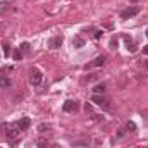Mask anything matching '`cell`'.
<instances>
[{
    "mask_svg": "<svg viewBox=\"0 0 148 148\" xmlns=\"http://www.w3.org/2000/svg\"><path fill=\"white\" fill-rule=\"evenodd\" d=\"M2 129L5 131V136L7 138H16L17 134H19V131H21V127H19V122H12V124H2Z\"/></svg>",
    "mask_w": 148,
    "mask_h": 148,
    "instance_id": "cell-1",
    "label": "cell"
},
{
    "mask_svg": "<svg viewBox=\"0 0 148 148\" xmlns=\"http://www.w3.org/2000/svg\"><path fill=\"white\" fill-rule=\"evenodd\" d=\"M138 14H140V7L131 5V7H127V9H124V10L121 12V19H131V17H134V16H138Z\"/></svg>",
    "mask_w": 148,
    "mask_h": 148,
    "instance_id": "cell-2",
    "label": "cell"
},
{
    "mask_svg": "<svg viewBox=\"0 0 148 148\" xmlns=\"http://www.w3.org/2000/svg\"><path fill=\"white\" fill-rule=\"evenodd\" d=\"M91 102H93L95 105H100V107H105V109H109V107H110L109 98H105L103 95H93V97H91Z\"/></svg>",
    "mask_w": 148,
    "mask_h": 148,
    "instance_id": "cell-3",
    "label": "cell"
},
{
    "mask_svg": "<svg viewBox=\"0 0 148 148\" xmlns=\"http://www.w3.org/2000/svg\"><path fill=\"white\" fill-rule=\"evenodd\" d=\"M41 79H43V74H41V71L33 69V71H31V76H29V83H31L33 86H38V84L41 83Z\"/></svg>",
    "mask_w": 148,
    "mask_h": 148,
    "instance_id": "cell-4",
    "label": "cell"
},
{
    "mask_svg": "<svg viewBox=\"0 0 148 148\" xmlns=\"http://www.w3.org/2000/svg\"><path fill=\"white\" fill-rule=\"evenodd\" d=\"M64 112H77L79 110V103L76 102V100H67V102H64Z\"/></svg>",
    "mask_w": 148,
    "mask_h": 148,
    "instance_id": "cell-5",
    "label": "cell"
},
{
    "mask_svg": "<svg viewBox=\"0 0 148 148\" xmlns=\"http://www.w3.org/2000/svg\"><path fill=\"white\" fill-rule=\"evenodd\" d=\"M62 36H53L50 38V41H48V47L52 48V50H55V48H60V45H62Z\"/></svg>",
    "mask_w": 148,
    "mask_h": 148,
    "instance_id": "cell-6",
    "label": "cell"
},
{
    "mask_svg": "<svg viewBox=\"0 0 148 148\" xmlns=\"http://www.w3.org/2000/svg\"><path fill=\"white\" fill-rule=\"evenodd\" d=\"M103 62H105V57L103 55H100V57H97L93 62H90V64H86L84 66V69H90V67H98V66H103Z\"/></svg>",
    "mask_w": 148,
    "mask_h": 148,
    "instance_id": "cell-7",
    "label": "cell"
},
{
    "mask_svg": "<svg viewBox=\"0 0 148 148\" xmlns=\"http://www.w3.org/2000/svg\"><path fill=\"white\" fill-rule=\"evenodd\" d=\"M105 90H107V88H105V83H98V84L93 86V93H95V95H103Z\"/></svg>",
    "mask_w": 148,
    "mask_h": 148,
    "instance_id": "cell-8",
    "label": "cell"
},
{
    "mask_svg": "<svg viewBox=\"0 0 148 148\" xmlns=\"http://www.w3.org/2000/svg\"><path fill=\"white\" fill-rule=\"evenodd\" d=\"M17 122H19V127H21V131H26V129L31 126V121H29L28 117H23V119H21V121H17Z\"/></svg>",
    "mask_w": 148,
    "mask_h": 148,
    "instance_id": "cell-9",
    "label": "cell"
},
{
    "mask_svg": "<svg viewBox=\"0 0 148 148\" xmlns=\"http://www.w3.org/2000/svg\"><path fill=\"white\" fill-rule=\"evenodd\" d=\"M73 47L74 48H83V47H84V40L81 36H74L73 38Z\"/></svg>",
    "mask_w": 148,
    "mask_h": 148,
    "instance_id": "cell-10",
    "label": "cell"
},
{
    "mask_svg": "<svg viewBox=\"0 0 148 148\" xmlns=\"http://www.w3.org/2000/svg\"><path fill=\"white\" fill-rule=\"evenodd\" d=\"M124 38V41H126V48L129 50V52H134V45H133V40L129 36H122Z\"/></svg>",
    "mask_w": 148,
    "mask_h": 148,
    "instance_id": "cell-11",
    "label": "cell"
},
{
    "mask_svg": "<svg viewBox=\"0 0 148 148\" xmlns=\"http://www.w3.org/2000/svg\"><path fill=\"white\" fill-rule=\"evenodd\" d=\"M12 86V81L9 77H0V88H9Z\"/></svg>",
    "mask_w": 148,
    "mask_h": 148,
    "instance_id": "cell-12",
    "label": "cell"
},
{
    "mask_svg": "<svg viewBox=\"0 0 148 148\" xmlns=\"http://www.w3.org/2000/svg\"><path fill=\"white\" fill-rule=\"evenodd\" d=\"M73 148H90V145L86 141H76V143H73Z\"/></svg>",
    "mask_w": 148,
    "mask_h": 148,
    "instance_id": "cell-13",
    "label": "cell"
},
{
    "mask_svg": "<svg viewBox=\"0 0 148 148\" xmlns=\"http://www.w3.org/2000/svg\"><path fill=\"white\" fill-rule=\"evenodd\" d=\"M12 59H14V60H21V59H23V52H21V50H14V52H12Z\"/></svg>",
    "mask_w": 148,
    "mask_h": 148,
    "instance_id": "cell-14",
    "label": "cell"
},
{
    "mask_svg": "<svg viewBox=\"0 0 148 148\" xmlns=\"http://www.w3.org/2000/svg\"><path fill=\"white\" fill-rule=\"evenodd\" d=\"M50 127H52V126H50L48 122H47V124L43 122V124H40V126H38V131H40V133H45V131H48Z\"/></svg>",
    "mask_w": 148,
    "mask_h": 148,
    "instance_id": "cell-15",
    "label": "cell"
},
{
    "mask_svg": "<svg viewBox=\"0 0 148 148\" xmlns=\"http://www.w3.org/2000/svg\"><path fill=\"white\" fill-rule=\"evenodd\" d=\"M29 50H31L29 43H26V41H24V43L21 45V52H23V53H29Z\"/></svg>",
    "mask_w": 148,
    "mask_h": 148,
    "instance_id": "cell-16",
    "label": "cell"
},
{
    "mask_svg": "<svg viewBox=\"0 0 148 148\" xmlns=\"http://www.w3.org/2000/svg\"><path fill=\"white\" fill-rule=\"evenodd\" d=\"M3 55H5V57L10 55V47H9V45H3Z\"/></svg>",
    "mask_w": 148,
    "mask_h": 148,
    "instance_id": "cell-17",
    "label": "cell"
},
{
    "mask_svg": "<svg viewBox=\"0 0 148 148\" xmlns=\"http://www.w3.org/2000/svg\"><path fill=\"white\" fill-rule=\"evenodd\" d=\"M127 129H129V131H136V124H134L133 121H129V122H127Z\"/></svg>",
    "mask_w": 148,
    "mask_h": 148,
    "instance_id": "cell-18",
    "label": "cell"
},
{
    "mask_svg": "<svg viewBox=\"0 0 148 148\" xmlns=\"http://www.w3.org/2000/svg\"><path fill=\"white\" fill-rule=\"evenodd\" d=\"M110 48H114V50L117 48V40H115V38H112L110 40Z\"/></svg>",
    "mask_w": 148,
    "mask_h": 148,
    "instance_id": "cell-19",
    "label": "cell"
},
{
    "mask_svg": "<svg viewBox=\"0 0 148 148\" xmlns=\"http://www.w3.org/2000/svg\"><path fill=\"white\" fill-rule=\"evenodd\" d=\"M45 143H47V141H45L43 138H40V140H38V147H40V148H45Z\"/></svg>",
    "mask_w": 148,
    "mask_h": 148,
    "instance_id": "cell-20",
    "label": "cell"
},
{
    "mask_svg": "<svg viewBox=\"0 0 148 148\" xmlns=\"http://www.w3.org/2000/svg\"><path fill=\"white\" fill-rule=\"evenodd\" d=\"M93 36H95V40H98V38L102 36V29H97V31H95V35H93Z\"/></svg>",
    "mask_w": 148,
    "mask_h": 148,
    "instance_id": "cell-21",
    "label": "cell"
},
{
    "mask_svg": "<svg viewBox=\"0 0 148 148\" xmlns=\"http://www.w3.org/2000/svg\"><path fill=\"white\" fill-rule=\"evenodd\" d=\"M143 53H145V55H148V47H145V48H143Z\"/></svg>",
    "mask_w": 148,
    "mask_h": 148,
    "instance_id": "cell-22",
    "label": "cell"
},
{
    "mask_svg": "<svg viewBox=\"0 0 148 148\" xmlns=\"http://www.w3.org/2000/svg\"><path fill=\"white\" fill-rule=\"evenodd\" d=\"M50 148H62V147H60V145H52Z\"/></svg>",
    "mask_w": 148,
    "mask_h": 148,
    "instance_id": "cell-23",
    "label": "cell"
},
{
    "mask_svg": "<svg viewBox=\"0 0 148 148\" xmlns=\"http://www.w3.org/2000/svg\"><path fill=\"white\" fill-rule=\"evenodd\" d=\"M129 2H131V3H136V2H140V0H129Z\"/></svg>",
    "mask_w": 148,
    "mask_h": 148,
    "instance_id": "cell-24",
    "label": "cell"
},
{
    "mask_svg": "<svg viewBox=\"0 0 148 148\" xmlns=\"http://www.w3.org/2000/svg\"><path fill=\"white\" fill-rule=\"evenodd\" d=\"M145 67H148V60H145Z\"/></svg>",
    "mask_w": 148,
    "mask_h": 148,
    "instance_id": "cell-25",
    "label": "cell"
},
{
    "mask_svg": "<svg viewBox=\"0 0 148 148\" xmlns=\"http://www.w3.org/2000/svg\"><path fill=\"white\" fill-rule=\"evenodd\" d=\"M147 36H148V29H147Z\"/></svg>",
    "mask_w": 148,
    "mask_h": 148,
    "instance_id": "cell-26",
    "label": "cell"
}]
</instances>
